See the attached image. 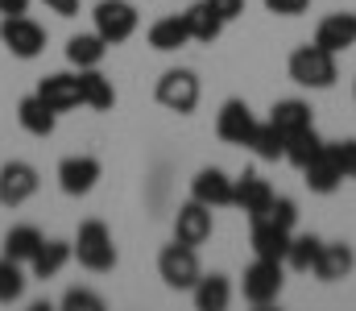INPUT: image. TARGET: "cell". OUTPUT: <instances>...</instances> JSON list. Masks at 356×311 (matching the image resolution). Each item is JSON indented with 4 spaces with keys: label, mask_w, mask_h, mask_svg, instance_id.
<instances>
[{
    "label": "cell",
    "mask_w": 356,
    "mask_h": 311,
    "mask_svg": "<svg viewBox=\"0 0 356 311\" xmlns=\"http://www.w3.org/2000/svg\"><path fill=\"white\" fill-rule=\"evenodd\" d=\"M286 71H290V79H294L298 88H311V92H327V88H336V79H340L336 54L323 50V46H315V42L298 46V50L290 54Z\"/></svg>",
    "instance_id": "1"
},
{
    "label": "cell",
    "mask_w": 356,
    "mask_h": 311,
    "mask_svg": "<svg viewBox=\"0 0 356 311\" xmlns=\"http://www.w3.org/2000/svg\"><path fill=\"white\" fill-rule=\"evenodd\" d=\"M71 249H75L79 266L91 270V274H108V270H116V262H120V253H116L112 232H108L104 220H83L79 232H75V241H71Z\"/></svg>",
    "instance_id": "2"
},
{
    "label": "cell",
    "mask_w": 356,
    "mask_h": 311,
    "mask_svg": "<svg viewBox=\"0 0 356 311\" xmlns=\"http://www.w3.org/2000/svg\"><path fill=\"white\" fill-rule=\"evenodd\" d=\"M154 100L162 104L166 112L191 116L199 108V100H203V83H199V75L191 67H170V71H162V79L154 88Z\"/></svg>",
    "instance_id": "3"
},
{
    "label": "cell",
    "mask_w": 356,
    "mask_h": 311,
    "mask_svg": "<svg viewBox=\"0 0 356 311\" xmlns=\"http://www.w3.org/2000/svg\"><path fill=\"white\" fill-rule=\"evenodd\" d=\"M203 266H199V249L195 245H182V241H170L162 253H158V278L170 287V291H191L199 282Z\"/></svg>",
    "instance_id": "4"
},
{
    "label": "cell",
    "mask_w": 356,
    "mask_h": 311,
    "mask_svg": "<svg viewBox=\"0 0 356 311\" xmlns=\"http://www.w3.org/2000/svg\"><path fill=\"white\" fill-rule=\"evenodd\" d=\"M0 42H4V50L13 58H25L29 63V58H38L46 50V29L33 17L13 13V17H0Z\"/></svg>",
    "instance_id": "5"
},
{
    "label": "cell",
    "mask_w": 356,
    "mask_h": 311,
    "mask_svg": "<svg viewBox=\"0 0 356 311\" xmlns=\"http://www.w3.org/2000/svg\"><path fill=\"white\" fill-rule=\"evenodd\" d=\"M95 33L108 42V46H120V42H129L133 33H137V8L129 4V0H99L95 4Z\"/></svg>",
    "instance_id": "6"
},
{
    "label": "cell",
    "mask_w": 356,
    "mask_h": 311,
    "mask_svg": "<svg viewBox=\"0 0 356 311\" xmlns=\"http://www.w3.org/2000/svg\"><path fill=\"white\" fill-rule=\"evenodd\" d=\"M99 175H104V166H99V158H91V154H71V158L58 162V187H63V196H71V200L91 196L95 183H99Z\"/></svg>",
    "instance_id": "7"
},
{
    "label": "cell",
    "mask_w": 356,
    "mask_h": 311,
    "mask_svg": "<svg viewBox=\"0 0 356 311\" xmlns=\"http://www.w3.org/2000/svg\"><path fill=\"white\" fill-rule=\"evenodd\" d=\"M241 291H245V299H249L253 308H269V303H277V295H282V262L257 257V262L245 270Z\"/></svg>",
    "instance_id": "8"
},
{
    "label": "cell",
    "mask_w": 356,
    "mask_h": 311,
    "mask_svg": "<svg viewBox=\"0 0 356 311\" xmlns=\"http://www.w3.org/2000/svg\"><path fill=\"white\" fill-rule=\"evenodd\" d=\"M38 187H42V179H38V170H33L29 162L13 158V162L0 166V204L4 207L29 204V200L38 196Z\"/></svg>",
    "instance_id": "9"
},
{
    "label": "cell",
    "mask_w": 356,
    "mask_h": 311,
    "mask_svg": "<svg viewBox=\"0 0 356 311\" xmlns=\"http://www.w3.org/2000/svg\"><path fill=\"white\" fill-rule=\"evenodd\" d=\"M211 228H216V220H211V207L207 204H199V200L178 204V212H175V241L199 249V245L211 241Z\"/></svg>",
    "instance_id": "10"
},
{
    "label": "cell",
    "mask_w": 356,
    "mask_h": 311,
    "mask_svg": "<svg viewBox=\"0 0 356 311\" xmlns=\"http://www.w3.org/2000/svg\"><path fill=\"white\" fill-rule=\"evenodd\" d=\"M253 129H257V116H253L249 104L245 100H224L220 116H216V133H220V141H228V145H249Z\"/></svg>",
    "instance_id": "11"
},
{
    "label": "cell",
    "mask_w": 356,
    "mask_h": 311,
    "mask_svg": "<svg viewBox=\"0 0 356 311\" xmlns=\"http://www.w3.org/2000/svg\"><path fill=\"white\" fill-rule=\"evenodd\" d=\"M273 204V187H269L266 179L257 175V170H245L236 183H232V207H241L249 220H257V216H266V207Z\"/></svg>",
    "instance_id": "12"
},
{
    "label": "cell",
    "mask_w": 356,
    "mask_h": 311,
    "mask_svg": "<svg viewBox=\"0 0 356 311\" xmlns=\"http://www.w3.org/2000/svg\"><path fill=\"white\" fill-rule=\"evenodd\" d=\"M232 183H236V179H228L220 166H203V170L191 179V200L207 204L211 212H216V207H232Z\"/></svg>",
    "instance_id": "13"
},
{
    "label": "cell",
    "mask_w": 356,
    "mask_h": 311,
    "mask_svg": "<svg viewBox=\"0 0 356 311\" xmlns=\"http://www.w3.org/2000/svg\"><path fill=\"white\" fill-rule=\"evenodd\" d=\"M356 270V249L348 241H323V249H319V262H315V278L319 282H340V278H348Z\"/></svg>",
    "instance_id": "14"
},
{
    "label": "cell",
    "mask_w": 356,
    "mask_h": 311,
    "mask_svg": "<svg viewBox=\"0 0 356 311\" xmlns=\"http://www.w3.org/2000/svg\"><path fill=\"white\" fill-rule=\"evenodd\" d=\"M315 46L332 50V54H344L356 46V13H327L315 29Z\"/></svg>",
    "instance_id": "15"
},
{
    "label": "cell",
    "mask_w": 356,
    "mask_h": 311,
    "mask_svg": "<svg viewBox=\"0 0 356 311\" xmlns=\"http://www.w3.org/2000/svg\"><path fill=\"white\" fill-rule=\"evenodd\" d=\"M33 96H38V100L46 104V108H54V112L63 116V112L79 108V75L54 71V75H46V79L38 83V92H33Z\"/></svg>",
    "instance_id": "16"
},
{
    "label": "cell",
    "mask_w": 356,
    "mask_h": 311,
    "mask_svg": "<svg viewBox=\"0 0 356 311\" xmlns=\"http://www.w3.org/2000/svg\"><path fill=\"white\" fill-rule=\"evenodd\" d=\"M286 249H290V232L277 228V224L266 220V216H257V220H253V253L286 266Z\"/></svg>",
    "instance_id": "17"
},
{
    "label": "cell",
    "mask_w": 356,
    "mask_h": 311,
    "mask_svg": "<svg viewBox=\"0 0 356 311\" xmlns=\"http://www.w3.org/2000/svg\"><path fill=\"white\" fill-rule=\"evenodd\" d=\"M191 295H195V308L199 311H224L232 303V282H228V274H199V282L191 287Z\"/></svg>",
    "instance_id": "18"
},
{
    "label": "cell",
    "mask_w": 356,
    "mask_h": 311,
    "mask_svg": "<svg viewBox=\"0 0 356 311\" xmlns=\"http://www.w3.org/2000/svg\"><path fill=\"white\" fill-rule=\"evenodd\" d=\"M79 104H88L91 112H108L116 104V88L108 75H99V67L79 71Z\"/></svg>",
    "instance_id": "19"
},
{
    "label": "cell",
    "mask_w": 356,
    "mask_h": 311,
    "mask_svg": "<svg viewBox=\"0 0 356 311\" xmlns=\"http://www.w3.org/2000/svg\"><path fill=\"white\" fill-rule=\"evenodd\" d=\"M191 42V29H186V17L175 13V17H162V21H154L149 25V46L158 50V54H175Z\"/></svg>",
    "instance_id": "20"
},
{
    "label": "cell",
    "mask_w": 356,
    "mask_h": 311,
    "mask_svg": "<svg viewBox=\"0 0 356 311\" xmlns=\"http://www.w3.org/2000/svg\"><path fill=\"white\" fill-rule=\"evenodd\" d=\"M302 179H307V187H311L315 196H332V191L344 183V170H340V162L332 158V150H323L311 166H302Z\"/></svg>",
    "instance_id": "21"
},
{
    "label": "cell",
    "mask_w": 356,
    "mask_h": 311,
    "mask_svg": "<svg viewBox=\"0 0 356 311\" xmlns=\"http://www.w3.org/2000/svg\"><path fill=\"white\" fill-rule=\"evenodd\" d=\"M108 54V42L99 33H71L67 38V63L75 71H88V67H99Z\"/></svg>",
    "instance_id": "22"
},
{
    "label": "cell",
    "mask_w": 356,
    "mask_h": 311,
    "mask_svg": "<svg viewBox=\"0 0 356 311\" xmlns=\"http://www.w3.org/2000/svg\"><path fill=\"white\" fill-rule=\"evenodd\" d=\"M17 120H21V129H25L29 137H50L54 125H58V112L46 108L38 96H25V100L17 104Z\"/></svg>",
    "instance_id": "23"
},
{
    "label": "cell",
    "mask_w": 356,
    "mask_h": 311,
    "mask_svg": "<svg viewBox=\"0 0 356 311\" xmlns=\"http://www.w3.org/2000/svg\"><path fill=\"white\" fill-rule=\"evenodd\" d=\"M42 241H46V237H42V228H33V224H13V228L4 232V245H0V249H4V257H13V262H25V266H29V262H33V253L42 249Z\"/></svg>",
    "instance_id": "24"
},
{
    "label": "cell",
    "mask_w": 356,
    "mask_h": 311,
    "mask_svg": "<svg viewBox=\"0 0 356 311\" xmlns=\"http://www.w3.org/2000/svg\"><path fill=\"white\" fill-rule=\"evenodd\" d=\"M269 120H273L286 137H294V133H302V129H311V125H315L311 104H307V100H277L273 108H269Z\"/></svg>",
    "instance_id": "25"
},
{
    "label": "cell",
    "mask_w": 356,
    "mask_h": 311,
    "mask_svg": "<svg viewBox=\"0 0 356 311\" xmlns=\"http://www.w3.org/2000/svg\"><path fill=\"white\" fill-rule=\"evenodd\" d=\"M182 17H186L191 42H203V46H211V42H216V38L224 33V21H220V17H216L211 8H207V0H195V4H191V8H186Z\"/></svg>",
    "instance_id": "26"
},
{
    "label": "cell",
    "mask_w": 356,
    "mask_h": 311,
    "mask_svg": "<svg viewBox=\"0 0 356 311\" xmlns=\"http://www.w3.org/2000/svg\"><path fill=\"white\" fill-rule=\"evenodd\" d=\"M75 257V249H71V241H42V249L33 253V262H29V270H33V278H54L67 262Z\"/></svg>",
    "instance_id": "27"
},
{
    "label": "cell",
    "mask_w": 356,
    "mask_h": 311,
    "mask_svg": "<svg viewBox=\"0 0 356 311\" xmlns=\"http://www.w3.org/2000/svg\"><path fill=\"white\" fill-rule=\"evenodd\" d=\"M323 150H327V141L315 133V125H311V129H302V133H294V137H286V162H290V166H298V170H302V166H311Z\"/></svg>",
    "instance_id": "28"
},
{
    "label": "cell",
    "mask_w": 356,
    "mask_h": 311,
    "mask_svg": "<svg viewBox=\"0 0 356 311\" xmlns=\"http://www.w3.org/2000/svg\"><path fill=\"white\" fill-rule=\"evenodd\" d=\"M319 249L323 241L315 232H290V249H286V266L298 270V274H311L315 262H319Z\"/></svg>",
    "instance_id": "29"
},
{
    "label": "cell",
    "mask_w": 356,
    "mask_h": 311,
    "mask_svg": "<svg viewBox=\"0 0 356 311\" xmlns=\"http://www.w3.org/2000/svg\"><path fill=\"white\" fill-rule=\"evenodd\" d=\"M249 150H253L261 162H277V158H286V133H282L273 120H257V129H253V137H249Z\"/></svg>",
    "instance_id": "30"
},
{
    "label": "cell",
    "mask_w": 356,
    "mask_h": 311,
    "mask_svg": "<svg viewBox=\"0 0 356 311\" xmlns=\"http://www.w3.org/2000/svg\"><path fill=\"white\" fill-rule=\"evenodd\" d=\"M25 262H13L0 253V303H17L25 295Z\"/></svg>",
    "instance_id": "31"
},
{
    "label": "cell",
    "mask_w": 356,
    "mask_h": 311,
    "mask_svg": "<svg viewBox=\"0 0 356 311\" xmlns=\"http://www.w3.org/2000/svg\"><path fill=\"white\" fill-rule=\"evenodd\" d=\"M266 220H273V224L286 228V232H294V224H298V204H294L290 196H273V204L266 207Z\"/></svg>",
    "instance_id": "32"
},
{
    "label": "cell",
    "mask_w": 356,
    "mask_h": 311,
    "mask_svg": "<svg viewBox=\"0 0 356 311\" xmlns=\"http://www.w3.org/2000/svg\"><path fill=\"white\" fill-rule=\"evenodd\" d=\"M63 308L67 311H104V295H95L88 287H71L63 295Z\"/></svg>",
    "instance_id": "33"
},
{
    "label": "cell",
    "mask_w": 356,
    "mask_h": 311,
    "mask_svg": "<svg viewBox=\"0 0 356 311\" xmlns=\"http://www.w3.org/2000/svg\"><path fill=\"white\" fill-rule=\"evenodd\" d=\"M327 150H332V158L340 162L344 179H356V137H348V141H327Z\"/></svg>",
    "instance_id": "34"
},
{
    "label": "cell",
    "mask_w": 356,
    "mask_h": 311,
    "mask_svg": "<svg viewBox=\"0 0 356 311\" xmlns=\"http://www.w3.org/2000/svg\"><path fill=\"white\" fill-rule=\"evenodd\" d=\"M207 8H211L224 25H232L236 17H245V0H207Z\"/></svg>",
    "instance_id": "35"
},
{
    "label": "cell",
    "mask_w": 356,
    "mask_h": 311,
    "mask_svg": "<svg viewBox=\"0 0 356 311\" xmlns=\"http://www.w3.org/2000/svg\"><path fill=\"white\" fill-rule=\"evenodd\" d=\"M266 8L273 17H302L311 8V0H266Z\"/></svg>",
    "instance_id": "36"
},
{
    "label": "cell",
    "mask_w": 356,
    "mask_h": 311,
    "mask_svg": "<svg viewBox=\"0 0 356 311\" xmlns=\"http://www.w3.org/2000/svg\"><path fill=\"white\" fill-rule=\"evenodd\" d=\"M54 17H79V0H42Z\"/></svg>",
    "instance_id": "37"
},
{
    "label": "cell",
    "mask_w": 356,
    "mask_h": 311,
    "mask_svg": "<svg viewBox=\"0 0 356 311\" xmlns=\"http://www.w3.org/2000/svg\"><path fill=\"white\" fill-rule=\"evenodd\" d=\"M29 0H0V17H13V13H25Z\"/></svg>",
    "instance_id": "38"
},
{
    "label": "cell",
    "mask_w": 356,
    "mask_h": 311,
    "mask_svg": "<svg viewBox=\"0 0 356 311\" xmlns=\"http://www.w3.org/2000/svg\"><path fill=\"white\" fill-rule=\"evenodd\" d=\"M353 100H356V83H353Z\"/></svg>",
    "instance_id": "39"
}]
</instances>
